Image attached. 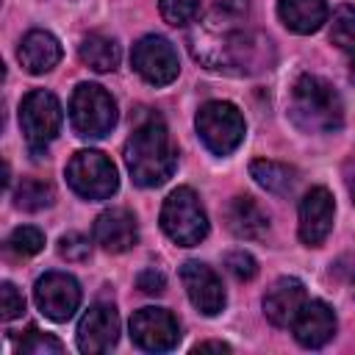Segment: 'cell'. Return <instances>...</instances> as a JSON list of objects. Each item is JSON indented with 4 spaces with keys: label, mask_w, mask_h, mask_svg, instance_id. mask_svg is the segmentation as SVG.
I'll return each mask as SVG.
<instances>
[{
    "label": "cell",
    "mask_w": 355,
    "mask_h": 355,
    "mask_svg": "<svg viewBox=\"0 0 355 355\" xmlns=\"http://www.w3.org/2000/svg\"><path fill=\"white\" fill-rule=\"evenodd\" d=\"M125 164L136 186L153 189L172 178L178 150L172 147L169 130L158 114H144L133 125L125 141Z\"/></svg>",
    "instance_id": "6da1fadb"
},
{
    "label": "cell",
    "mask_w": 355,
    "mask_h": 355,
    "mask_svg": "<svg viewBox=\"0 0 355 355\" xmlns=\"http://www.w3.org/2000/svg\"><path fill=\"white\" fill-rule=\"evenodd\" d=\"M288 116L305 133H336L344 125V103L324 78L300 75L288 94Z\"/></svg>",
    "instance_id": "7a4b0ae2"
},
{
    "label": "cell",
    "mask_w": 355,
    "mask_h": 355,
    "mask_svg": "<svg viewBox=\"0 0 355 355\" xmlns=\"http://www.w3.org/2000/svg\"><path fill=\"white\" fill-rule=\"evenodd\" d=\"M161 227L178 247H194L208 236V214L189 186L169 191L161 208Z\"/></svg>",
    "instance_id": "3957f363"
},
{
    "label": "cell",
    "mask_w": 355,
    "mask_h": 355,
    "mask_svg": "<svg viewBox=\"0 0 355 355\" xmlns=\"http://www.w3.org/2000/svg\"><path fill=\"white\" fill-rule=\"evenodd\" d=\"M197 136L214 155H230L247 133L241 111L227 100H208L197 111Z\"/></svg>",
    "instance_id": "277c9868"
},
{
    "label": "cell",
    "mask_w": 355,
    "mask_h": 355,
    "mask_svg": "<svg viewBox=\"0 0 355 355\" xmlns=\"http://www.w3.org/2000/svg\"><path fill=\"white\" fill-rule=\"evenodd\" d=\"M69 122L80 139H103L116 125V100L97 83H80L69 100Z\"/></svg>",
    "instance_id": "5b68a950"
},
{
    "label": "cell",
    "mask_w": 355,
    "mask_h": 355,
    "mask_svg": "<svg viewBox=\"0 0 355 355\" xmlns=\"http://www.w3.org/2000/svg\"><path fill=\"white\" fill-rule=\"evenodd\" d=\"M67 183L83 200H108L119 189L116 166L100 150H80L67 164Z\"/></svg>",
    "instance_id": "8992f818"
},
{
    "label": "cell",
    "mask_w": 355,
    "mask_h": 355,
    "mask_svg": "<svg viewBox=\"0 0 355 355\" xmlns=\"http://www.w3.org/2000/svg\"><path fill=\"white\" fill-rule=\"evenodd\" d=\"M64 114H61V103L53 92L44 89H33L22 97L19 105V128L25 133V141L33 153H42L61 130Z\"/></svg>",
    "instance_id": "52a82bcc"
},
{
    "label": "cell",
    "mask_w": 355,
    "mask_h": 355,
    "mask_svg": "<svg viewBox=\"0 0 355 355\" xmlns=\"http://www.w3.org/2000/svg\"><path fill=\"white\" fill-rule=\"evenodd\" d=\"M133 69L153 86H166L178 78L180 64L175 47L164 36H141L130 53Z\"/></svg>",
    "instance_id": "ba28073f"
},
{
    "label": "cell",
    "mask_w": 355,
    "mask_h": 355,
    "mask_svg": "<svg viewBox=\"0 0 355 355\" xmlns=\"http://www.w3.org/2000/svg\"><path fill=\"white\" fill-rule=\"evenodd\" d=\"M33 300H36V308L47 319L67 322V319H72V313L80 305V286L67 272H47L36 280Z\"/></svg>",
    "instance_id": "9c48e42d"
},
{
    "label": "cell",
    "mask_w": 355,
    "mask_h": 355,
    "mask_svg": "<svg viewBox=\"0 0 355 355\" xmlns=\"http://www.w3.org/2000/svg\"><path fill=\"white\" fill-rule=\"evenodd\" d=\"M130 338L147 352H169L180 341V324L164 308H141L130 316Z\"/></svg>",
    "instance_id": "30bf717a"
},
{
    "label": "cell",
    "mask_w": 355,
    "mask_h": 355,
    "mask_svg": "<svg viewBox=\"0 0 355 355\" xmlns=\"http://www.w3.org/2000/svg\"><path fill=\"white\" fill-rule=\"evenodd\" d=\"M180 283L191 300V305L202 313V316H216L222 313L227 297H225V288H222V280L219 275L208 266V263H200V261H186L180 266Z\"/></svg>",
    "instance_id": "8fae6325"
},
{
    "label": "cell",
    "mask_w": 355,
    "mask_h": 355,
    "mask_svg": "<svg viewBox=\"0 0 355 355\" xmlns=\"http://www.w3.org/2000/svg\"><path fill=\"white\" fill-rule=\"evenodd\" d=\"M119 338V313L108 302H94L78 324V349L86 355L108 352Z\"/></svg>",
    "instance_id": "7c38bea8"
},
{
    "label": "cell",
    "mask_w": 355,
    "mask_h": 355,
    "mask_svg": "<svg viewBox=\"0 0 355 355\" xmlns=\"http://www.w3.org/2000/svg\"><path fill=\"white\" fill-rule=\"evenodd\" d=\"M333 216H336L333 194L324 186H313L300 200V227H297L300 241L308 247H319L333 230Z\"/></svg>",
    "instance_id": "4fadbf2b"
},
{
    "label": "cell",
    "mask_w": 355,
    "mask_h": 355,
    "mask_svg": "<svg viewBox=\"0 0 355 355\" xmlns=\"http://www.w3.org/2000/svg\"><path fill=\"white\" fill-rule=\"evenodd\" d=\"M305 302H308V294L302 280L277 277L263 294V313L275 327H291Z\"/></svg>",
    "instance_id": "5bb4252c"
},
{
    "label": "cell",
    "mask_w": 355,
    "mask_h": 355,
    "mask_svg": "<svg viewBox=\"0 0 355 355\" xmlns=\"http://www.w3.org/2000/svg\"><path fill=\"white\" fill-rule=\"evenodd\" d=\"M139 241V225L133 211L128 208H108L94 219V244L105 252H128Z\"/></svg>",
    "instance_id": "9a60e30c"
},
{
    "label": "cell",
    "mask_w": 355,
    "mask_h": 355,
    "mask_svg": "<svg viewBox=\"0 0 355 355\" xmlns=\"http://www.w3.org/2000/svg\"><path fill=\"white\" fill-rule=\"evenodd\" d=\"M291 330H294V338H297L302 347L319 349V347H324V344L336 336V313H333V308H330L327 302L311 300V302H305L302 311L297 313Z\"/></svg>",
    "instance_id": "2e32d148"
},
{
    "label": "cell",
    "mask_w": 355,
    "mask_h": 355,
    "mask_svg": "<svg viewBox=\"0 0 355 355\" xmlns=\"http://www.w3.org/2000/svg\"><path fill=\"white\" fill-rule=\"evenodd\" d=\"M17 58L31 75H44L61 61V42L50 31H28L19 42Z\"/></svg>",
    "instance_id": "e0dca14e"
},
{
    "label": "cell",
    "mask_w": 355,
    "mask_h": 355,
    "mask_svg": "<svg viewBox=\"0 0 355 355\" xmlns=\"http://www.w3.org/2000/svg\"><path fill=\"white\" fill-rule=\"evenodd\" d=\"M225 216H227L230 233L239 236V239L255 241V239H263L269 233V216H266V211L252 197H247V194L233 197Z\"/></svg>",
    "instance_id": "ac0fdd59"
},
{
    "label": "cell",
    "mask_w": 355,
    "mask_h": 355,
    "mask_svg": "<svg viewBox=\"0 0 355 355\" xmlns=\"http://www.w3.org/2000/svg\"><path fill=\"white\" fill-rule=\"evenodd\" d=\"M277 17L280 22L294 31V33H316L330 11H327V0H277Z\"/></svg>",
    "instance_id": "d6986e66"
},
{
    "label": "cell",
    "mask_w": 355,
    "mask_h": 355,
    "mask_svg": "<svg viewBox=\"0 0 355 355\" xmlns=\"http://www.w3.org/2000/svg\"><path fill=\"white\" fill-rule=\"evenodd\" d=\"M250 175L261 189H266L272 194H280V197L291 194L294 186H297V172L288 164H280V161L258 158V161L250 164Z\"/></svg>",
    "instance_id": "ffe728a7"
},
{
    "label": "cell",
    "mask_w": 355,
    "mask_h": 355,
    "mask_svg": "<svg viewBox=\"0 0 355 355\" xmlns=\"http://www.w3.org/2000/svg\"><path fill=\"white\" fill-rule=\"evenodd\" d=\"M80 61L94 72H111L119 64V44L103 33H89L80 42Z\"/></svg>",
    "instance_id": "44dd1931"
},
{
    "label": "cell",
    "mask_w": 355,
    "mask_h": 355,
    "mask_svg": "<svg viewBox=\"0 0 355 355\" xmlns=\"http://www.w3.org/2000/svg\"><path fill=\"white\" fill-rule=\"evenodd\" d=\"M55 200V191L50 183L39 180V178H25L17 191H14V205L22 208V211H42V208H50Z\"/></svg>",
    "instance_id": "7402d4cb"
},
{
    "label": "cell",
    "mask_w": 355,
    "mask_h": 355,
    "mask_svg": "<svg viewBox=\"0 0 355 355\" xmlns=\"http://www.w3.org/2000/svg\"><path fill=\"white\" fill-rule=\"evenodd\" d=\"M330 42L341 50H355V6H338L333 11Z\"/></svg>",
    "instance_id": "603a6c76"
},
{
    "label": "cell",
    "mask_w": 355,
    "mask_h": 355,
    "mask_svg": "<svg viewBox=\"0 0 355 355\" xmlns=\"http://www.w3.org/2000/svg\"><path fill=\"white\" fill-rule=\"evenodd\" d=\"M250 11V0H214L208 22L214 28H236Z\"/></svg>",
    "instance_id": "cb8c5ba5"
},
{
    "label": "cell",
    "mask_w": 355,
    "mask_h": 355,
    "mask_svg": "<svg viewBox=\"0 0 355 355\" xmlns=\"http://www.w3.org/2000/svg\"><path fill=\"white\" fill-rule=\"evenodd\" d=\"M6 247H8L14 255H19V258H31V255H36V252L44 247V233H42L39 227L22 225V227H17V230L8 236Z\"/></svg>",
    "instance_id": "d4e9b609"
},
{
    "label": "cell",
    "mask_w": 355,
    "mask_h": 355,
    "mask_svg": "<svg viewBox=\"0 0 355 355\" xmlns=\"http://www.w3.org/2000/svg\"><path fill=\"white\" fill-rule=\"evenodd\" d=\"M19 352H25V355H61L64 352V344L55 336L31 327L22 336V341H19Z\"/></svg>",
    "instance_id": "484cf974"
},
{
    "label": "cell",
    "mask_w": 355,
    "mask_h": 355,
    "mask_svg": "<svg viewBox=\"0 0 355 355\" xmlns=\"http://www.w3.org/2000/svg\"><path fill=\"white\" fill-rule=\"evenodd\" d=\"M200 6H202V0H158L164 22H169L175 28L191 22L200 14Z\"/></svg>",
    "instance_id": "4316f807"
},
{
    "label": "cell",
    "mask_w": 355,
    "mask_h": 355,
    "mask_svg": "<svg viewBox=\"0 0 355 355\" xmlns=\"http://www.w3.org/2000/svg\"><path fill=\"white\" fill-rule=\"evenodd\" d=\"M225 269L236 277V280H252L255 275H258V261L250 255V252H244V250H233V252H227L225 255Z\"/></svg>",
    "instance_id": "83f0119b"
},
{
    "label": "cell",
    "mask_w": 355,
    "mask_h": 355,
    "mask_svg": "<svg viewBox=\"0 0 355 355\" xmlns=\"http://www.w3.org/2000/svg\"><path fill=\"white\" fill-rule=\"evenodd\" d=\"M58 252H61V258H67L72 263H80L92 255V241L83 233H67L58 241Z\"/></svg>",
    "instance_id": "f1b7e54d"
},
{
    "label": "cell",
    "mask_w": 355,
    "mask_h": 355,
    "mask_svg": "<svg viewBox=\"0 0 355 355\" xmlns=\"http://www.w3.org/2000/svg\"><path fill=\"white\" fill-rule=\"evenodd\" d=\"M22 311H25V297L17 291L14 283H3L0 286V316L6 322H11V319L22 316Z\"/></svg>",
    "instance_id": "f546056e"
},
{
    "label": "cell",
    "mask_w": 355,
    "mask_h": 355,
    "mask_svg": "<svg viewBox=\"0 0 355 355\" xmlns=\"http://www.w3.org/2000/svg\"><path fill=\"white\" fill-rule=\"evenodd\" d=\"M136 286H139V291H144V294H164L166 277H164V272H158V269H144V272H139Z\"/></svg>",
    "instance_id": "4dcf8cb0"
},
{
    "label": "cell",
    "mask_w": 355,
    "mask_h": 355,
    "mask_svg": "<svg viewBox=\"0 0 355 355\" xmlns=\"http://www.w3.org/2000/svg\"><path fill=\"white\" fill-rule=\"evenodd\" d=\"M205 349H216V352H230V347L225 341H200L194 347V352H205Z\"/></svg>",
    "instance_id": "1f68e13d"
},
{
    "label": "cell",
    "mask_w": 355,
    "mask_h": 355,
    "mask_svg": "<svg viewBox=\"0 0 355 355\" xmlns=\"http://www.w3.org/2000/svg\"><path fill=\"white\" fill-rule=\"evenodd\" d=\"M349 80L355 83V55H352V61H349Z\"/></svg>",
    "instance_id": "d6a6232c"
},
{
    "label": "cell",
    "mask_w": 355,
    "mask_h": 355,
    "mask_svg": "<svg viewBox=\"0 0 355 355\" xmlns=\"http://www.w3.org/2000/svg\"><path fill=\"white\" fill-rule=\"evenodd\" d=\"M352 294H355V280H352Z\"/></svg>",
    "instance_id": "836d02e7"
}]
</instances>
